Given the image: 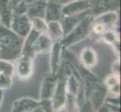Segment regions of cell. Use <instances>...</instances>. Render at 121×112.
I'll return each mask as SVG.
<instances>
[{"label": "cell", "instance_id": "52a82bcc", "mask_svg": "<svg viewBox=\"0 0 121 112\" xmlns=\"http://www.w3.org/2000/svg\"><path fill=\"white\" fill-rule=\"evenodd\" d=\"M90 4L88 0H75L62 7V14L63 16H69L83 13L89 11Z\"/></svg>", "mask_w": 121, "mask_h": 112}, {"label": "cell", "instance_id": "6da1fadb", "mask_svg": "<svg viewBox=\"0 0 121 112\" xmlns=\"http://www.w3.org/2000/svg\"><path fill=\"white\" fill-rule=\"evenodd\" d=\"M24 38L0 23V59L14 61L22 54Z\"/></svg>", "mask_w": 121, "mask_h": 112}, {"label": "cell", "instance_id": "7a4b0ae2", "mask_svg": "<svg viewBox=\"0 0 121 112\" xmlns=\"http://www.w3.org/2000/svg\"><path fill=\"white\" fill-rule=\"evenodd\" d=\"M93 18V16H86L67 35L62 37L61 41H60L62 48L66 49L69 46L80 42L90 35L91 24Z\"/></svg>", "mask_w": 121, "mask_h": 112}, {"label": "cell", "instance_id": "484cf974", "mask_svg": "<svg viewBox=\"0 0 121 112\" xmlns=\"http://www.w3.org/2000/svg\"><path fill=\"white\" fill-rule=\"evenodd\" d=\"M12 76L0 73V90H4L11 88L12 85Z\"/></svg>", "mask_w": 121, "mask_h": 112}, {"label": "cell", "instance_id": "5bb4252c", "mask_svg": "<svg viewBox=\"0 0 121 112\" xmlns=\"http://www.w3.org/2000/svg\"><path fill=\"white\" fill-rule=\"evenodd\" d=\"M13 17L10 0H0V23L2 26L10 28Z\"/></svg>", "mask_w": 121, "mask_h": 112}, {"label": "cell", "instance_id": "4fadbf2b", "mask_svg": "<svg viewBox=\"0 0 121 112\" xmlns=\"http://www.w3.org/2000/svg\"><path fill=\"white\" fill-rule=\"evenodd\" d=\"M48 2V0H35L33 2L29 4L27 10L29 17H40L44 19L45 9Z\"/></svg>", "mask_w": 121, "mask_h": 112}, {"label": "cell", "instance_id": "277c9868", "mask_svg": "<svg viewBox=\"0 0 121 112\" xmlns=\"http://www.w3.org/2000/svg\"><path fill=\"white\" fill-rule=\"evenodd\" d=\"M67 89H66V78L57 77V81L55 90L51 98L53 109L55 112H59L64 108L66 97H67Z\"/></svg>", "mask_w": 121, "mask_h": 112}, {"label": "cell", "instance_id": "d6a6232c", "mask_svg": "<svg viewBox=\"0 0 121 112\" xmlns=\"http://www.w3.org/2000/svg\"><path fill=\"white\" fill-rule=\"evenodd\" d=\"M22 1H23L26 4H27V5H29V4H30L32 2H33L35 1V0H22Z\"/></svg>", "mask_w": 121, "mask_h": 112}, {"label": "cell", "instance_id": "cb8c5ba5", "mask_svg": "<svg viewBox=\"0 0 121 112\" xmlns=\"http://www.w3.org/2000/svg\"><path fill=\"white\" fill-rule=\"evenodd\" d=\"M14 73V66L10 61L0 59V73L13 76Z\"/></svg>", "mask_w": 121, "mask_h": 112}, {"label": "cell", "instance_id": "603a6c76", "mask_svg": "<svg viewBox=\"0 0 121 112\" xmlns=\"http://www.w3.org/2000/svg\"><path fill=\"white\" fill-rule=\"evenodd\" d=\"M64 108L66 110V112H78L79 104L77 97L68 93Z\"/></svg>", "mask_w": 121, "mask_h": 112}, {"label": "cell", "instance_id": "ba28073f", "mask_svg": "<svg viewBox=\"0 0 121 112\" xmlns=\"http://www.w3.org/2000/svg\"><path fill=\"white\" fill-rule=\"evenodd\" d=\"M108 92V88L105 85H101L99 84L95 85L90 91L87 99H89L95 112L103 105L102 104L107 97Z\"/></svg>", "mask_w": 121, "mask_h": 112}, {"label": "cell", "instance_id": "ffe728a7", "mask_svg": "<svg viewBox=\"0 0 121 112\" xmlns=\"http://www.w3.org/2000/svg\"><path fill=\"white\" fill-rule=\"evenodd\" d=\"M105 86L110 90L112 94L119 97L120 95V76L111 74L106 77L105 80Z\"/></svg>", "mask_w": 121, "mask_h": 112}, {"label": "cell", "instance_id": "e0dca14e", "mask_svg": "<svg viewBox=\"0 0 121 112\" xmlns=\"http://www.w3.org/2000/svg\"><path fill=\"white\" fill-rule=\"evenodd\" d=\"M62 7L52 2H48L45 9L44 20L48 22H60L62 19Z\"/></svg>", "mask_w": 121, "mask_h": 112}, {"label": "cell", "instance_id": "83f0119b", "mask_svg": "<svg viewBox=\"0 0 121 112\" xmlns=\"http://www.w3.org/2000/svg\"><path fill=\"white\" fill-rule=\"evenodd\" d=\"M28 5L23 1H20L17 5L14 7V11L15 15H22L27 14Z\"/></svg>", "mask_w": 121, "mask_h": 112}, {"label": "cell", "instance_id": "3957f363", "mask_svg": "<svg viewBox=\"0 0 121 112\" xmlns=\"http://www.w3.org/2000/svg\"><path fill=\"white\" fill-rule=\"evenodd\" d=\"M117 16L113 11L105 12L96 17H94L91 24L90 34L95 36L103 35L107 31L112 30L117 22Z\"/></svg>", "mask_w": 121, "mask_h": 112}, {"label": "cell", "instance_id": "1f68e13d", "mask_svg": "<svg viewBox=\"0 0 121 112\" xmlns=\"http://www.w3.org/2000/svg\"><path fill=\"white\" fill-rule=\"evenodd\" d=\"M30 112H44V110L42 109V108H41V107L39 105V106L37 107L36 108H35L34 110L31 111Z\"/></svg>", "mask_w": 121, "mask_h": 112}, {"label": "cell", "instance_id": "d4e9b609", "mask_svg": "<svg viewBox=\"0 0 121 112\" xmlns=\"http://www.w3.org/2000/svg\"><path fill=\"white\" fill-rule=\"evenodd\" d=\"M102 39L105 41V43L110 44V45H114L116 43H117L119 40L117 36L115 34V32H114L113 30L107 31L105 32L102 35Z\"/></svg>", "mask_w": 121, "mask_h": 112}, {"label": "cell", "instance_id": "8992f818", "mask_svg": "<svg viewBox=\"0 0 121 112\" xmlns=\"http://www.w3.org/2000/svg\"><path fill=\"white\" fill-rule=\"evenodd\" d=\"M14 71L19 78L29 79L33 73V58L27 55H22L17 58Z\"/></svg>", "mask_w": 121, "mask_h": 112}, {"label": "cell", "instance_id": "f546056e", "mask_svg": "<svg viewBox=\"0 0 121 112\" xmlns=\"http://www.w3.org/2000/svg\"><path fill=\"white\" fill-rule=\"evenodd\" d=\"M111 69H112L113 74L120 76V61L119 60H116L114 62H113V64L111 65Z\"/></svg>", "mask_w": 121, "mask_h": 112}, {"label": "cell", "instance_id": "2e32d148", "mask_svg": "<svg viewBox=\"0 0 121 112\" xmlns=\"http://www.w3.org/2000/svg\"><path fill=\"white\" fill-rule=\"evenodd\" d=\"M52 45V40L47 34H41L33 46L32 52L35 55L38 53H46L50 52Z\"/></svg>", "mask_w": 121, "mask_h": 112}, {"label": "cell", "instance_id": "7c38bea8", "mask_svg": "<svg viewBox=\"0 0 121 112\" xmlns=\"http://www.w3.org/2000/svg\"><path fill=\"white\" fill-rule=\"evenodd\" d=\"M57 81V76H46L41 85L39 99H48L52 98Z\"/></svg>", "mask_w": 121, "mask_h": 112}, {"label": "cell", "instance_id": "44dd1931", "mask_svg": "<svg viewBox=\"0 0 121 112\" xmlns=\"http://www.w3.org/2000/svg\"><path fill=\"white\" fill-rule=\"evenodd\" d=\"M79 81L72 74L66 77V89L67 93L72 96L78 97L79 93Z\"/></svg>", "mask_w": 121, "mask_h": 112}, {"label": "cell", "instance_id": "7402d4cb", "mask_svg": "<svg viewBox=\"0 0 121 112\" xmlns=\"http://www.w3.org/2000/svg\"><path fill=\"white\" fill-rule=\"evenodd\" d=\"M32 29H34L41 34H47L48 31V23L44 19L40 17H32L30 18Z\"/></svg>", "mask_w": 121, "mask_h": 112}, {"label": "cell", "instance_id": "9a60e30c", "mask_svg": "<svg viewBox=\"0 0 121 112\" xmlns=\"http://www.w3.org/2000/svg\"><path fill=\"white\" fill-rule=\"evenodd\" d=\"M81 59L83 67L87 70L93 68L98 61L96 52L92 47L86 46L81 51Z\"/></svg>", "mask_w": 121, "mask_h": 112}, {"label": "cell", "instance_id": "f1b7e54d", "mask_svg": "<svg viewBox=\"0 0 121 112\" xmlns=\"http://www.w3.org/2000/svg\"><path fill=\"white\" fill-rule=\"evenodd\" d=\"M78 112H95V111L94 110L89 99H86L85 101L79 105Z\"/></svg>", "mask_w": 121, "mask_h": 112}, {"label": "cell", "instance_id": "ac0fdd59", "mask_svg": "<svg viewBox=\"0 0 121 112\" xmlns=\"http://www.w3.org/2000/svg\"><path fill=\"white\" fill-rule=\"evenodd\" d=\"M41 35V33L36 31L34 29H32L29 35L24 38V42L23 46V55H27L29 56L34 57V54L32 52V48L34 46L35 41L38 39V37ZM21 54V55H22Z\"/></svg>", "mask_w": 121, "mask_h": 112}, {"label": "cell", "instance_id": "5b68a950", "mask_svg": "<svg viewBox=\"0 0 121 112\" xmlns=\"http://www.w3.org/2000/svg\"><path fill=\"white\" fill-rule=\"evenodd\" d=\"M10 29L20 37L25 38L32 30L30 18L27 14L13 16Z\"/></svg>", "mask_w": 121, "mask_h": 112}, {"label": "cell", "instance_id": "8fae6325", "mask_svg": "<svg viewBox=\"0 0 121 112\" xmlns=\"http://www.w3.org/2000/svg\"><path fill=\"white\" fill-rule=\"evenodd\" d=\"M89 11L83 12V13L78 14H75V15L64 16L63 18L61 19L60 23L62 28V30H63L64 37L65 35H67L86 16L88 15Z\"/></svg>", "mask_w": 121, "mask_h": 112}, {"label": "cell", "instance_id": "30bf717a", "mask_svg": "<svg viewBox=\"0 0 121 112\" xmlns=\"http://www.w3.org/2000/svg\"><path fill=\"white\" fill-rule=\"evenodd\" d=\"M39 106V100L30 97L20 98L13 102L11 112H30Z\"/></svg>", "mask_w": 121, "mask_h": 112}, {"label": "cell", "instance_id": "9c48e42d", "mask_svg": "<svg viewBox=\"0 0 121 112\" xmlns=\"http://www.w3.org/2000/svg\"><path fill=\"white\" fill-rule=\"evenodd\" d=\"M51 56H50V68H51V76H56L59 71L62 64V46L60 41H56L53 43L51 49Z\"/></svg>", "mask_w": 121, "mask_h": 112}, {"label": "cell", "instance_id": "d6986e66", "mask_svg": "<svg viewBox=\"0 0 121 112\" xmlns=\"http://www.w3.org/2000/svg\"><path fill=\"white\" fill-rule=\"evenodd\" d=\"M47 35L52 40H58L64 37L63 30L60 22H48Z\"/></svg>", "mask_w": 121, "mask_h": 112}, {"label": "cell", "instance_id": "4dcf8cb0", "mask_svg": "<svg viewBox=\"0 0 121 112\" xmlns=\"http://www.w3.org/2000/svg\"><path fill=\"white\" fill-rule=\"evenodd\" d=\"M3 99H4V90H0V108H1V105L2 104Z\"/></svg>", "mask_w": 121, "mask_h": 112}, {"label": "cell", "instance_id": "4316f807", "mask_svg": "<svg viewBox=\"0 0 121 112\" xmlns=\"http://www.w3.org/2000/svg\"><path fill=\"white\" fill-rule=\"evenodd\" d=\"M39 105L42 108L44 112H55L51 99H39Z\"/></svg>", "mask_w": 121, "mask_h": 112}]
</instances>
